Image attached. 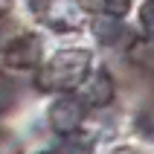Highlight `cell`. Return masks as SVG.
Listing matches in <instances>:
<instances>
[{"instance_id":"cell-1","label":"cell","mask_w":154,"mask_h":154,"mask_svg":"<svg viewBox=\"0 0 154 154\" xmlns=\"http://www.w3.org/2000/svg\"><path fill=\"white\" fill-rule=\"evenodd\" d=\"M87 70H90V52L64 50L38 70L35 85H38V90H73L85 82Z\"/></svg>"},{"instance_id":"cell-2","label":"cell","mask_w":154,"mask_h":154,"mask_svg":"<svg viewBox=\"0 0 154 154\" xmlns=\"http://www.w3.org/2000/svg\"><path fill=\"white\" fill-rule=\"evenodd\" d=\"M41 17L52 29L67 32V29H79V26L85 23L87 12H85V6H82V0H44Z\"/></svg>"},{"instance_id":"cell-3","label":"cell","mask_w":154,"mask_h":154,"mask_svg":"<svg viewBox=\"0 0 154 154\" xmlns=\"http://www.w3.org/2000/svg\"><path fill=\"white\" fill-rule=\"evenodd\" d=\"M85 119V105L79 102L76 96H64L58 102L50 108V125L58 134H70V131H76Z\"/></svg>"},{"instance_id":"cell-4","label":"cell","mask_w":154,"mask_h":154,"mask_svg":"<svg viewBox=\"0 0 154 154\" xmlns=\"http://www.w3.org/2000/svg\"><path fill=\"white\" fill-rule=\"evenodd\" d=\"M6 61L12 67H35L41 61V38L35 35H23V38H15V41L6 47Z\"/></svg>"},{"instance_id":"cell-5","label":"cell","mask_w":154,"mask_h":154,"mask_svg":"<svg viewBox=\"0 0 154 154\" xmlns=\"http://www.w3.org/2000/svg\"><path fill=\"white\" fill-rule=\"evenodd\" d=\"M111 99H113V82H111V76H108L105 70H99L85 87V102L93 105V108H102V105H108Z\"/></svg>"},{"instance_id":"cell-6","label":"cell","mask_w":154,"mask_h":154,"mask_svg":"<svg viewBox=\"0 0 154 154\" xmlns=\"http://www.w3.org/2000/svg\"><path fill=\"white\" fill-rule=\"evenodd\" d=\"M61 154H93V137H85V134H64L61 140Z\"/></svg>"},{"instance_id":"cell-7","label":"cell","mask_w":154,"mask_h":154,"mask_svg":"<svg viewBox=\"0 0 154 154\" xmlns=\"http://www.w3.org/2000/svg\"><path fill=\"white\" fill-rule=\"evenodd\" d=\"M93 32L102 44H113L122 35V26L116 23V17H96L93 20Z\"/></svg>"},{"instance_id":"cell-8","label":"cell","mask_w":154,"mask_h":154,"mask_svg":"<svg viewBox=\"0 0 154 154\" xmlns=\"http://www.w3.org/2000/svg\"><path fill=\"white\" fill-rule=\"evenodd\" d=\"M137 125H140V131L146 134V137H154V102H148L143 111H140V116H137Z\"/></svg>"},{"instance_id":"cell-9","label":"cell","mask_w":154,"mask_h":154,"mask_svg":"<svg viewBox=\"0 0 154 154\" xmlns=\"http://www.w3.org/2000/svg\"><path fill=\"white\" fill-rule=\"evenodd\" d=\"M15 105V87L3 73H0V111H9Z\"/></svg>"},{"instance_id":"cell-10","label":"cell","mask_w":154,"mask_h":154,"mask_svg":"<svg viewBox=\"0 0 154 154\" xmlns=\"http://www.w3.org/2000/svg\"><path fill=\"white\" fill-rule=\"evenodd\" d=\"M102 3H105V9H108L113 17H122L128 12V6H131V0H102Z\"/></svg>"},{"instance_id":"cell-11","label":"cell","mask_w":154,"mask_h":154,"mask_svg":"<svg viewBox=\"0 0 154 154\" xmlns=\"http://www.w3.org/2000/svg\"><path fill=\"white\" fill-rule=\"evenodd\" d=\"M140 17H143V26H146L148 32L154 35V0H148L146 6H143V12H140Z\"/></svg>"},{"instance_id":"cell-12","label":"cell","mask_w":154,"mask_h":154,"mask_svg":"<svg viewBox=\"0 0 154 154\" xmlns=\"http://www.w3.org/2000/svg\"><path fill=\"white\" fill-rule=\"evenodd\" d=\"M0 154H17V143H12V140H0Z\"/></svg>"},{"instance_id":"cell-13","label":"cell","mask_w":154,"mask_h":154,"mask_svg":"<svg viewBox=\"0 0 154 154\" xmlns=\"http://www.w3.org/2000/svg\"><path fill=\"white\" fill-rule=\"evenodd\" d=\"M6 29H12V23H6V20H0V47H3V44L9 41V38H6Z\"/></svg>"},{"instance_id":"cell-14","label":"cell","mask_w":154,"mask_h":154,"mask_svg":"<svg viewBox=\"0 0 154 154\" xmlns=\"http://www.w3.org/2000/svg\"><path fill=\"white\" fill-rule=\"evenodd\" d=\"M9 3H12V0H0V12H6V9H9Z\"/></svg>"}]
</instances>
